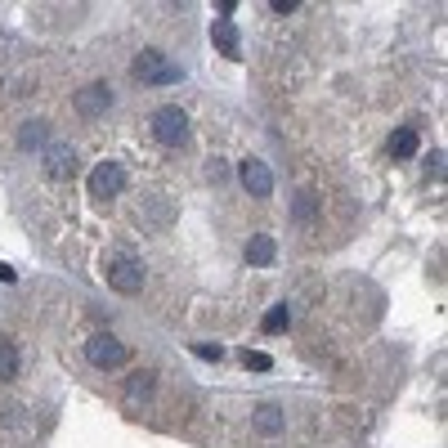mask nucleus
I'll return each mask as SVG.
<instances>
[{"instance_id":"f257e3e1","label":"nucleus","mask_w":448,"mask_h":448,"mask_svg":"<svg viewBox=\"0 0 448 448\" xmlns=\"http://www.w3.org/2000/svg\"><path fill=\"white\" fill-rule=\"evenodd\" d=\"M103 278H108L113 292L135 296V292H143V260L130 247H113V251H108V260H103Z\"/></svg>"},{"instance_id":"f03ea898","label":"nucleus","mask_w":448,"mask_h":448,"mask_svg":"<svg viewBox=\"0 0 448 448\" xmlns=\"http://www.w3.org/2000/svg\"><path fill=\"white\" fill-rule=\"evenodd\" d=\"M130 72L143 81V86H175V81H184V68H175L166 54L157 50H143L135 63H130Z\"/></svg>"},{"instance_id":"7ed1b4c3","label":"nucleus","mask_w":448,"mask_h":448,"mask_svg":"<svg viewBox=\"0 0 448 448\" xmlns=\"http://www.w3.org/2000/svg\"><path fill=\"white\" fill-rule=\"evenodd\" d=\"M148 126H153V139H157V143H166V148H184V143H188V117L179 113L175 103L157 108Z\"/></svg>"},{"instance_id":"20e7f679","label":"nucleus","mask_w":448,"mask_h":448,"mask_svg":"<svg viewBox=\"0 0 448 448\" xmlns=\"http://www.w3.org/2000/svg\"><path fill=\"white\" fill-rule=\"evenodd\" d=\"M86 359L94 363V368H121V363H126V345L117 341L113 332H99V336H90L86 341Z\"/></svg>"},{"instance_id":"39448f33","label":"nucleus","mask_w":448,"mask_h":448,"mask_svg":"<svg viewBox=\"0 0 448 448\" xmlns=\"http://www.w3.org/2000/svg\"><path fill=\"white\" fill-rule=\"evenodd\" d=\"M126 188V166L121 162H99L90 171V198H117Z\"/></svg>"},{"instance_id":"423d86ee","label":"nucleus","mask_w":448,"mask_h":448,"mask_svg":"<svg viewBox=\"0 0 448 448\" xmlns=\"http://www.w3.org/2000/svg\"><path fill=\"white\" fill-rule=\"evenodd\" d=\"M41 157H45V171H50L54 179H72V175H77V148H72L68 139H50Z\"/></svg>"},{"instance_id":"0eeeda50","label":"nucleus","mask_w":448,"mask_h":448,"mask_svg":"<svg viewBox=\"0 0 448 448\" xmlns=\"http://www.w3.org/2000/svg\"><path fill=\"white\" fill-rule=\"evenodd\" d=\"M238 179H242V188H247L251 198H269L274 193V171L260 162V157H247V162L238 166Z\"/></svg>"},{"instance_id":"6e6552de","label":"nucleus","mask_w":448,"mask_h":448,"mask_svg":"<svg viewBox=\"0 0 448 448\" xmlns=\"http://www.w3.org/2000/svg\"><path fill=\"white\" fill-rule=\"evenodd\" d=\"M72 108H77L81 117H103L108 108H113V90L94 81V86H86V90H77V94H72Z\"/></svg>"},{"instance_id":"1a4fd4ad","label":"nucleus","mask_w":448,"mask_h":448,"mask_svg":"<svg viewBox=\"0 0 448 448\" xmlns=\"http://www.w3.org/2000/svg\"><path fill=\"white\" fill-rule=\"evenodd\" d=\"M211 41H215V50H220L224 58H238L242 54V36H238V27L229 18H215L211 23Z\"/></svg>"},{"instance_id":"9d476101","label":"nucleus","mask_w":448,"mask_h":448,"mask_svg":"<svg viewBox=\"0 0 448 448\" xmlns=\"http://www.w3.org/2000/svg\"><path fill=\"white\" fill-rule=\"evenodd\" d=\"M319 215H323V198H319L314 188H300V193H296V202H292V220H296L300 229H309L314 220H319Z\"/></svg>"},{"instance_id":"9b49d317","label":"nucleus","mask_w":448,"mask_h":448,"mask_svg":"<svg viewBox=\"0 0 448 448\" xmlns=\"http://www.w3.org/2000/svg\"><path fill=\"white\" fill-rule=\"evenodd\" d=\"M45 143H50V130H45L41 121H27V126L18 130V148L23 153H45Z\"/></svg>"},{"instance_id":"f8f14e48","label":"nucleus","mask_w":448,"mask_h":448,"mask_svg":"<svg viewBox=\"0 0 448 448\" xmlns=\"http://www.w3.org/2000/svg\"><path fill=\"white\" fill-rule=\"evenodd\" d=\"M283 408H278V404H260L256 408V430L260 435H269V440H274V435H283Z\"/></svg>"},{"instance_id":"ddd939ff","label":"nucleus","mask_w":448,"mask_h":448,"mask_svg":"<svg viewBox=\"0 0 448 448\" xmlns=\"http://www.w3.org/2000/svg\"><path fill=\"white\" fill-rule=\"evenodd\" d=\"M417 148H421V139H417L413 126H399L395 135H390V153L395 157H417Z\"/></svg>"},{"instance_id":"4468645a","label":"nucleus","mask_w":448,"mask_h":448,"mask_svg":"<svg viewBox=\"0 0 448 448\" xmlns=\"http://www.w3.org/2000/svg\"><path fill=\"white\" fill-rule=\"evenodd\" d=\"M274 256H278V247H274L269 233H256V238H251V247H247V260H251V264H274Z\"/></svg>"},{"instance_id":"2eb2a0df","label":"nucleus","mask_w":448,"mask_h":448,"mask_svg":"<svg viewBox=\"0 0 448 448\" xmlns=\"http://www.w3.org/2000/svg\"><path fill=\"white\" fill-rule=\"evenodd\" d=\"M287 323H292V305H287V300H278V305H269V314L260 319V328L274 336V332H287Z\"/></svg>"},{"instance_id":"dca6fc26","label":"nucleus","mask_w":448,"mask_h":448,"mask_svg":"<svg viewBox=\"0 0 448 448\" xmlns=\"http://www.w3.org/2000/svg\"><path fill=\"white\" fill-rule=\"evenodd\" d=\"M153 395V372H130V385H126V399L130 404H139V399H148Z\"/></svg>"},{"instance_id":"f3484780","label":"nucleus","mask_w":448,"mask_h":448,"mask_svg":"<svg viewBox=\"0 0 448 448\" xmlns=\"http://www.w3.org/2000/svg\"><path fill=\"white\" fill-rule=\"evenodd\" d=\"M18 377V350L14 341H0V381H14Z\"/></svg>"},{"instance_id":"a211bd4d","label":"nucleus","mask_w":448,"mask_h":448,"mask_svg":"<svg viewBox=\"0 0 448 448\" xmlns=\"http://www.w3.org/2000/svg\"><path fill=\"white\" fill-rule=\"evenodd\" d=\"M242 363H247L251 372H269V368H274V359L260 354V350H247V354H242Z\"/></svg>"},{"instance_id":"6ab92c4d","label":"nucleus","mask_w":448,"mask_h":448,"mask_svg":"<svg viewBox=\"0 0 448 448\" xmlns=\"http://www.w3.org/2000/svg\"><path fill=\"white\" fill-rule=\"evenodd\" d=\"M193 354L207 359V363H220V359H224V350H220V345H193Z\"/></svg>"},{"instance_id":"aec40b11","label":"nucleus","mask_w":448,"mask_h":448,"mask_svg":"<svg viewBox=\"0 0 448 448\" xmlns=\"http://www.w3.org/2000/svg\"><path fill=\"white\" fill-rule=\"evenodd\" d=\"M269 9H274L278 18H287V14H296L300 5H296V0H269Z\"/></svg>"},{"instance_id":"412c9836","label":"nucleus","mask_w":448,"mask_h":448,"mask_svg":"<svg viewBox=\"0 0 448 448\" xmlns=\"http://www.w3.org/2000/svg\"><path fill=\"white\" fill-rule=\"evenodd\" d=\"M0 283H14V269H9V264H0Z\"/></svg>"}]
</instances>
